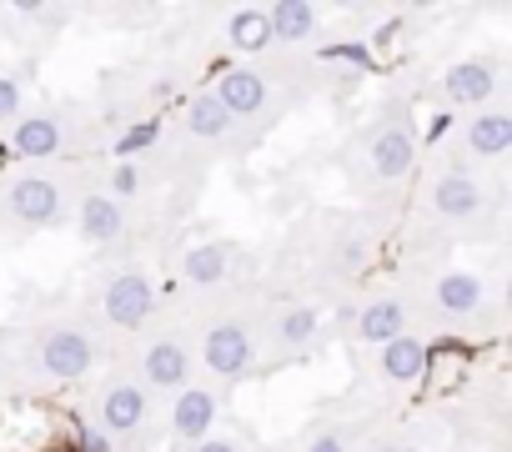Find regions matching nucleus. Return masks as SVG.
I'll return each mask as SVG.
<instances>
[{"instance_id":"nucleus-1","label":"nucleus","mask_w":512,"mask_h":452,"mask_svg":"<svg viewBox=\"0 0 512 452\" xmlns=\"http://www.w3.org/2000/svg\"><path fill=\"white\" fill-rule=\"evenodd\" d=\"M151 422V392L141 387L136 372H111L101 387H96V437H111V442H141Z\"/></svg>"},{"instance_id":"nucleus-2","label":"nucleus","mask_w":512,"mask_h":452,"mask_svg":"<svg viewBox=\"0 0 512 452\" xmlns=\"http://www.w3.org/2000/svg\"><path fill=\"white\" fill-rule=\"evenodd\" d=\"M196 362L216 377V382H241L256 372V337L241 317H221L201 332L196 342Z\"/></svg>"},{"instance_id":"nucleus-3","label":"nucleus","mask_w":512,"mask_h":452,"mask_svg":"<svg viewBox=\"0 0 512 452\" xmlns=\"http://www.w3.org/2000/svg\"><path fill=\"white\" fill-rule=\"evenodd\" d=\"M101 317L121 332H141L151 317H156V282L141 272V267H116L101 277Z\"/></svg>"},{"instance_id":"nucleus-4","label":"nucleus","mask_w":512,"mask_h":452,"mask_svg":"<svg viewBox=\"0 0 512 452\" xmlns=\"http://www.w3.org/2000/svg\"><path fill=\"white\" fill-rule=\"evenodd\" d=\"M31 357H36V367H41L51 382H81V377L91 372V362H96V342H91V332L76 327V322H51V327L31 342Z\"/></svg>"},{"instance_id":"nucleus-5","label":"nucleus","mask_w":512,"mask_h":452,"mask_svg":"<svg viewBox=\"0 0 512 452\" xmlns=\"http://www.w3.org/2000/svg\"><path fill=\"white\" fill-rule=\"evenodd\" d=\"M191 367H196L191 342L176 337V332H161V337H151V342L141 347L136 377H141L146 392H151V387H156V392H181V387L191 382Z\"/></svg>"},{"instance_id":"nucleus-6","label":"nucleus","mask_w":512,"mask_h":452,"mask_svg":"<svg viewBox=\"0 0 512 452\" xmlns=\"http://www.w3.org/2000/svg\"><path fill=\"white\" fill-rule=\"evenodd\" d=\"M6 206L21 226L41 232V226H56L61 221V206H66V186L56 176H41V171H26L6 186Z\"/></svg>"},{"instance_id":"nucleus-7","label":"nucleus","mask_w":512,"mask_h":452,"mask_svg":"<svg viewBox=\"0 0 512 452\" xmlns=\"http://www.w3.org/2000/svg\"><path fill=\"white\" fill-rule=\"evenodd\" d=\"M412 161H417V136H412V121L397 111V116H387V121L372 131V141H367V166H372L382 181H397V176L412 171Z\"/></svg>"},{"instance_id":"nucleus-8","label":"nucleus","mask_w":512,"mask_h":452,"mask_svg":"<svg viewBox=\"0 0 512 452\" xmlns=\"http://www.w3.org/2000/svg\"><path fill=\"white\" fill-rule=\"evenodd\" d=\"M216 407H221V392H216V387L186 382V387L171 397V437H176V447H196L201 437H211Z\"/></svg>"},{"instance_id":"nucleus-9","label":"nucleus","mask_w":512,"mask_h":452,"mask_svg":"<svg viewBox=\"0 0 512 452\" xmlns=\"http://www.w3.org/2000/svg\"><path fill=\"white\" fill-rule=\"evenodd\" d=\"M357 322H352V332H357V342H392V337H402L407 327H412V302L402 297V292H377L372 302H362L357 312H352Z\"/></svg>"},{"instance_id":"nucleus-10","label":"nucleus","mask_w":512,"mask_h":452,"mask_svg":"<svg viewBox=\"0 0 512 452\" xmlns=\"http://www.w3.org/2000/svg\"><path fill=\"white\" fill-rule=\"evenodd\" d=\"M427 206L447 221H472L482 206H487V186L472 176V171H442L432 186H427Z\"/></svg>"},{"instance_id":"nucleus-11","label":"nucleus","mask_w":512,"mask_h":452,"mask_svg":"<svg viewBox=\"0 0 512 452\" xmlns=\"http://www.w3.org/2000/svg\"><path fill=\"white\" fill-rule=\"evenodd\" d=\"M211 96L221 101V111L236 121V116H262L272 91H267V76L262 71H251V66H226L211 86Z\"/></svg>"},{"instance_id":"nucleus-12","label":"nucleus","mask_w":512,"mask_h":452,"mask_svg":"<svg viewBox=\"0 0 512 452\" xmlns=\"http://www.w3.org/2000/svg\"><path fill=\"white\" fill-rule=\"evenodd\" d=\"M497 91V66L482 61V56H467V61H452L442 71V96L452 106H487Z\"/></svg>"},{"instance_id":"nucleus-13","label":"nucleus","mask_w":512,"mask_h":452,"mask_svg":"<svg viewBox=\"0 0 512 452\" xmlns=\"http://www.w3.org/2000/svg\"><path fill=\"white\" fill-rule=\"evenodd\" d=\"M121 232H126V206L106 186L86 191L81 196V242L86 247H111Z\"/></svg>"},{"instance_id":"nucleus-14","label":"nucleus","mask_w":512,"mask_h":452,"mask_svg":"<svg viewBox=\"0 0 512 452\" xmlns=\"http://www.w3.org/2000/svg\"><path fill=\"white\" fill-rule=\"evenodd\" d=\"M61 146H66V126H61L56 116H41V111L16 116V126H11V151H16V156H26V161H51V156H61Z\"/></svg>"},{"instance_id":"nucleus-15","label":"nucleus","mask_w":512,"mask_h":452,"mask_svg":"<svg viewBox=\"0 0 512 452\" xmlns=\"http://www.w3.org/2000/svg\"><path fill=\"white\" fill-rule=\"evenodd\" d=\"M236 267V247L231 242H196L186 257H181V282L206 292V287H221Z\"/></svg>"},{"instance_id":"nucleus-16","label":"nucleus","mask_w":512,"mask_h":452,"mask_svg":"<svg viewBox=\"0 0 512 452\" xmlns=\"http://www.w3.org/2000/svg\"><path fill=\"white\" fill-rule=\"evenodd\" d=\"M422 372H427V342H422V337L402 332V337H392V342L377 347V377H382V382L407 387V382H417Z\"/></svg>"},{"instance_id":"nucleus-17","label":"nucleus","mask_w":512,"mask_h":452,"mask_svg":"<svg viewBox=\"0 0 512 452\" xmlns=\"http://www.w3.org/2000/svg\"><path fill=\"white\" fill-rule=\"evenodd\" d=\"M462 146H467L472 156H482V161L507 156V146H512V111H502V106L477 111V116L462 126Z\"/></svg>"},{"instance_id":"nucleus-18","label":"nucleus","mask_w":512,"mask_h":452,"mask_svg":"<svg viewBox=\"0 0 512 452\" xmlns=\"http://www.w3.org/2000/svg\"><path fill=\"white\" fill-rule=\"evenodd\" d=\"M267 332H272L277 347L302 352V347L317 342V332H322V312H317L312 302H282V307L267 317Z\"/></svg>"},{"instance_id":"nucleus-19","label":"nucleus","mask_w":512,"mask_h":452,"mask_svg":"<svg viewBox=\"0 0 512 452\" xmlns=\"http://www.w3.org/2000/svg\"><path fill=\"white\" fill-rule=\"evenodd\" d=\"M432 302H437L447 317H472V312H482L487 287H482V277H477V272L447 267V272L437 277V287H432Z\"/></svg>"},{"instance_id":"nucleus-20","label":"nucleus","mask_w":512,"mask_h":452,"mask_svg":"<svg viewBox=\"0 0 512 452\" xmlns=\"http://www.w3.org/2000/svg\"><path fill=\"white\" fill-rule=\"evenodd\" d=\"M317 6H307V0H277V6L267 11V31H272V41H282V46H297V41H307L312 31H317Z\"/></svg>"},{"instance_id":"nucleus-21","label":"nucleus","mask_w":512,"mask_h":452,"mask_svg":"<svg viewBox=\"0 0 512 452\" xmlns=\"http://www.w3.org/2000/svg\"><path fill=\"white\" fill-rule=\"evenodd\" d=\"M181 126H186V136L216 141V136H226V131H231V116L221 111V101H216L211 91H196V96L186 101V111H181Z\"/></svg>"},{"instance_id":"nucleus-22","label":"nucleus","mask_w":512,"mask_h":452,"mask_svg":"<svg viewBox=\"0 0 512 452\" xmlns=\"http://www.w3.org/2000/svg\"><path fill=\"white\" fill-rule=\"evenodd\" d=\"M226 41H231L236 51H246V56H262V51H272V31H267V11H256V6H246V11H236V16L226 21Z\"/></svg>"},{"instance_id":"nucleus-23","label":"nucleus","mask_w":512,"mask_h":452,"mask_svg":"<svg viewBox=\"0 0 512 452\" xmlns=\"http://www.w3.org/2000/svg\"><path fill=\"white\" fill-rule=\"evenodd\" d=\"M357 437L347 422H312L307 432H297V447L292 452H352Z\"/></svg>"},{"instance_id":"nucleus-24","label":"nucleus","mask_w":512,"mask_h":452,"mask_svg":"<svg viewBox=\"0 0 512 452\" xmlns=\"http://www.w3.org/2000/svg\"><path fill=\"white\" fill-rule=\"evenodd\" d=\"M156 136H161V121H156V116H141V121H131V126L116 136V156H121V161H131L136 151L156 146Z\"/></svg>"},{"instance_id":"nucleus-25","label":"nucleus","mask_w":512,"mask_h":452,"mask_svg":"<svg viewBox=\"0 0 512 452\" xmlns=\"http://www.w3.org/2000/svg\"><path fill=\"white\" fill-rule=\"evenodd\" d=\"M106 191L126 206V201L141 191V171H136V161H116V166H111V186H106Z\"/></svg>"},{"instance_id":"nucleus-26","label":"nucleus","mask_w":512,"mask_h":452,"mask_svg":"<svg viewBox=\"0 0 512 452\" xmlns=\"http://www.w3.org/2000/svg\"><path fill=\"white\" fill-rule=\"evenodd\" d=\"M21 116V86L11 76H0V126Z\"/></svg>"},{"instance_id":"nucleus-27","label":"nucleus","mask_w":512,"mask_h":452,"mask_svg":"<svg viewBox=\"0 0 512 452\" xmlns=\"http://www.w3.org/2000/svg\"><path fill=\"white\" fill-rule=\"evenodd\" d=\"M367 452H417V442L412 437H397V432H382V437L367 442Z\"/></svg>"},{"instance_id":"nucleus-28","label":"nucleus","mask_w":512,"mask_h":452,"mask_svg":"<svg viewBox=\"0 0 512 452\" xmlns=\"http://www.w3.org/2000/svg\"><path fill=\"white\" fill-rule=\"evenodd\" d=\"M186 452H246V442H241V437H201V442L186 447Z\"/></svg>"},{"instance_id":"nucleus-29","label":"nucleus","mask_w":512,"mask_h":452,"mask_svg":"<svg viewBox=\"0 0 512 452\" xmlns=\"http://www.w3.org/2000/svg\"><path fill=\"white\" fill-rule=\"evenodd\" d=\"M392 41H397V21H382L372 31V51H392Z\"/></svg>"},{"instance_id":"nucleus-30","label":"nucleus","mask_w":512,"mask_h":452,"mask_svg":"<svg viewBox=\"0 0 512 452\" xmlns=\"http://www.w3.org/2000/svg\"><path fill=\"white\" fill-rule=\"evenodd\" d=\"M176 452H186V447H176Z\"/></svg>"}]
</instances>
